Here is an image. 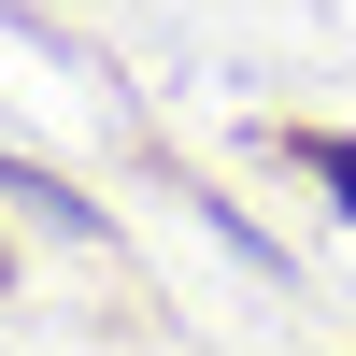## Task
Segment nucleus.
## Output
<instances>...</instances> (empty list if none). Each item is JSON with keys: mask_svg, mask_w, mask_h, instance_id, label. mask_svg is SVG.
<instances>
[{"mask_svg": "<svg viewBox=\"0 0 356 356\" xmlns=\"http://www.w3.org/2000/svg\"><path fill=\"white\" fill-rule=\"evenodd\" d=\"M300 171H328V186H342V214H356V143H342V129H300Z\"/></svg>", "mask_w": 356, "mask_h": 356, "instance_id": "f257e3e1", "label": "nucleus"}]
</instances>
